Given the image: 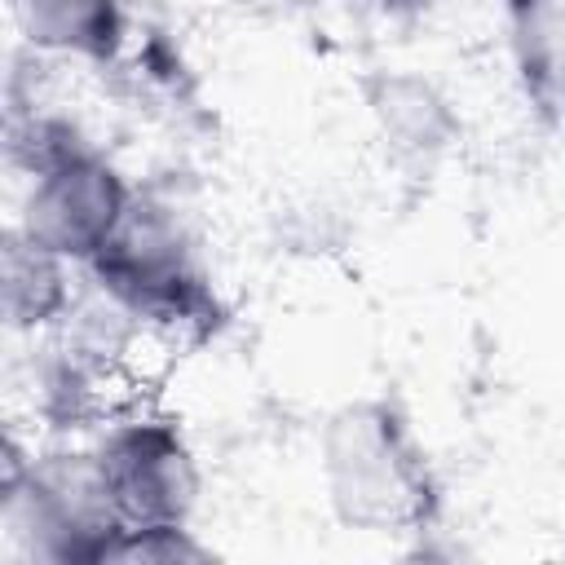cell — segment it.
Returning a JSON list of instances; mask_svg holds the SVG:
<instances>
[{
	"label": "cell",
	"mask_w": 565,
	"mask_h": 565,
	"mask_svg": "<svg viewBox=\"0 0 565 565\" xmlns=\"http://www.w3.org/2000/svg\"><path fill=\"white\" fill-rule=\"evenodd\" d=\"M331 516L362 534H424L441 516V477L402 402L371 393L335 406L318 437Z\"/></svg>",
	"instance_id": "cell-1"
},
{
	"label": "cell",
	"mask_w": 565,
	"mask_h": 565,
	"mask_svg": "<svg viewBox=\"0 0 565 565\" xmlns=\"http://www.w3.org/2000/svg\"><path fill=\"white\" fill-rule=\"evenodd\" d=\"M79 274L115 296L154 340L199 344L225 322V305L185 216L141 185L119 230Z\"/></svg>",
	"instance_id": "cell-2"
},
{
	"label": "cell",
	"mask_w": 565,
	"mask_h": 565,
	"mask_svg": "<svg viewBox=\"0 0 565 565\" xmlns=\"http://www.w3.org/2000/svg\"><path fill=\"white\" fill-rule=\"evenodd\" d=\"M0 525L26 561L44 565H110L124 534L93 446L22 450L18 437L4 441Z\"/></svg>",
	"instance_id": "cell-3"
},
{
	"label": "cell",
	"mask_w": 565,
	"mask_h": 565,
	"mask_svg": "<svg viewBox=\"0 0 565 565\" xmlns=\"http://www.w3.org/2000/svg\"><path fill=\"white\" fill-rule=\"evenodd\" d=\"M22 177L26 190L13 225L79 269L106 247L137 199L128 172L71 115L44 132Z\"/></svg>",
	"instance_id": "cell-4"
},
{
	"label": "cell",
	"mask_w": 565,
	"mask_h": 565,
	"mask_svg": "<svg viewBox=\"0 0 565 565\" xmlns=\"http://www.w3.org/2000/svg\"><path fill=\"white\" fill-rule=\"evenodd\" d=\"M93 455L124 530H159V525L194 521L203 472L177 419L154 411L106 415Z\"/></svg>",
	"instance_id": "cell-5"
},
{
	"label": "cell",
	"mask_w": 565,
	"mask_h": 565,
	"mask_svg": "<svg viewBox=\"0 0 565 565\" xmlns=\"http://www.w3.org/2000/svg\"><path fill=\"white\" fill-rule=\"evenodd\" d=\"M362 97L384 150L406 168L428 172L437 159L455 150L463 132L455 102L419 71H406V66L371 71L362 79Z\"/></svg>",
	"instance_id": "cell-6"
},
{
	"label": "cell",
	"mask_w": 565,
	"mask_h": 565,
	"mask_svg": "<svg viewBox=\"0 0 565 565\" xmlns=\"http://www.w3.org/2000/svg\"><path fill=\"white\" fill-rule=\"evenodd\" d=\"M503 49L525 110L565 128V0H499Z\"/></svg>",
	"instance_id": "cell-7"
},
{
	"label": "cell",
	"mask_w": 565,
	"mask_h": 565,
	"mask_svg": "<svg viewBox=\"0 0 565 565\" xmlns=\"http://www.w3.org/2000/svg\"><path fill=\"white\" fill-rule=\"evenodd\" d=\"M9 18L35 57L115 66L128 49L124 0H9Z\"/></svg>",
	"instance_id": "cell-8"
},
{
	"label": "cell",
	"mask_w": 565,
	"mask_h": 565,
	"mask_svg": "<svg viewBox=\"0 0 565 565\" xmlns=\"http://www.w3.org/2000/svg\"><path fill=\"white\" fill-rule=\"evenodd\" d=\"M75 274H79V265H71L66 256L49 252L44 243H35L18 225H9L4 247H0V300H4L9 331H18V335L53 331L79 291Z\"/></svg>",
	"instance_id": "cell-9"
},
{
	"label": "cell",
	"mask_w": 565,
	"mask_h": 565,
	"mask_svg": "<svg viewBox=\"0 0 565 565\" xmlns=\"http://www.w3.org/2000/svg\"><path fill=\"white\" fill-rule=\"evenodd\" d=\"M216 552L190 525H159V530H124L110 565H203Z\"/></svg>",
	"instance_id": "cell-10"
},
{
	"label": "cell",
	"mask_w": 565,
	"mask_h": 565,
	"mask_svg": "<svg viewBox=\"0 0 565 565\" xmlns=\"http://www.w3.org/2000/svg\"><path fill=\"white\" fill-rule=\"evenodd\" d=\"M358 4H371V9H380V13H415V9L428 4V0H358Z\"/></svg>",
	"instance_id": "cell-11"
}]
</instances>
